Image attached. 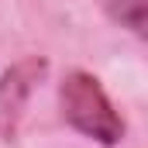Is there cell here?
<instances>
[{
    "instance_id": "1",
    "label": "cell",
    "mask_w": 148,
    "mask_h": 148,
    "mask_svg": "<svg viewBox=\"0 0 148 148\" xmlns=\"http://www.w3.org/2000/svg\"><path fill=\"white\" fill-rule=\"evenodd\" d=\"M59 107H62V121L79 131L83 138H93L100 145L114 148L124 138V121L114 110L110 97L103 90V83L86 69H73L62 76L59 83Z\"/></svg>"
},
{
    "instance_id": "2",
    "label": "cell",
    "mask_w": 148,
    "mask_h": 148,
    "mask_svg": "<svg viewBox=\"0 0 148 148\" xmlns=\"http://www.w3.org/2000/svg\"><path fill=\"white\" fill-rule=\"evenodd\" d=\"M48 76V59L45 55H24L14 66L0 73V138L14 141L21 131V121L28 110V100Z\"/></svg>"
},
{
    "instance_id": "3",
    "label": "cell",
    "mask_w": 148,
    "mask_h": 148,
    "mask_svg": "<svg viewBox=\"0 0 148 148\" xmlns=\"http://www.w3.org/2000/svg\"><path fill=\"white\" fill-rule=\"evenodd\" d=\"M103 10L134 38H148V0H103Z\"/></svg>"
}]
</instances>
